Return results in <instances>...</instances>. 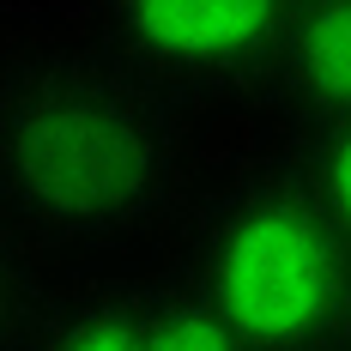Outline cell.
Segmentation results:
<instances>
[{"mask_svg":"<svg viewBox=\"0 0 351 351\" xmlns=\"http://www.w3.org/2000/svg\"><path fill=\"white\" fill-rule=\"evenodd\" d=\"M182 188V115L121 55L67 49L0 79V200L61 243H128Z\"/></svg>","mask_w":351,"mask_h":351,"instance_id":"1","label":"cell"},{"mask_svg":"<svg viewBox=\"0 0 351 351\" xmlns=\"http://www.w3.org/2000/svg\"><path fill=\"white\" fill-rule=\"evenodd\" d=\"M188 279L254 351H339L346 339L351 243L291 158L243 170L206 200L188 243Z\"/></svg>","mask_w":351,"mask_h":351,"instance_id":"2","label":"cell"},{"mask_svg":"<svg viewBox=\"0 0 351 351\" xmlns=\"http://www.w3.org/2000/svg\"><path fill=\"white\" fill-rule=\"evenodd\" d=\"M109 43L164 91L248 85L273 73L297 0H97Z\"/></svg>","mask_w":351,"mask_h":351,"instance_id":"3","label":"cell"},{"mask_svg":"<svg viewBox=\"0 0 351 351\" xmlns=\"http://www.w3.org/2000/svg\"><path fill=\"white\" fill-rule=\"evenodd\" d=\"M267 85L297 115H351V0L297 6Z\"/></svg>","mask_w":351,"mask_h":351,"instance_id":"4","label":"cell"},{"mask_svg":"<svg viewBox=\"0 0 351 351\" xmlns=\"http://www.w3.org/2000/svg\"><path fill=\"white\" fill-rule=\"evenodd\" d=\"M19 351H145V285L79 279L36 303Z\"/></svg>","mask_w":351,"mask_h":351,"instance_id":"5","label":"cell"},{"mask_svg":"<svg viewBox=\"0 0 351 351\" xmlns=\"http://www.w3.org/2000/svg\"><path fill=\"white\" fill-rule=\"evenodd\" d=\"M145 351H254L188 273L145 285Z\"/></svg>","mask_w":351,"mask_h":351,"instance_id":"6","label":"cell"},{"mask_svg":"<svg viewBox=\"0 0 351 351\" xmlns=\"http://www.w3.org/2000/svg\"><path fill=\"white\" fill-rule=\"evenodd\" d=\"M291 170L309 182L333 230L351 243V115H303Z\"/></svg>","mask_w":351,"mask_h":351,"instance_id":"7","label":"cell"},{"mask_svg":"<svg viewBox=\"0 0 351 351\" xmlns=\"http://www.w3.org/2000/svg\"><path fill=\"white\" fill-rule=\"evenodd\" d=\"M36 303H43V297H36L31 261H25V248L12 243V230L0 224V351H19V346H25Z\"/></svg>","mask_w":351,"mask_h":351,"instance_id":"8","label":"cell"},{"mask_svg":"<svg viewBox=\"0 0 351 351\" xmlns=\"http://www.w3.org/2000/svg\"><path fill=\"white\" fill-rule=\"evenodd\" d=\"M339 351H351V321H346V339H339Z\"/></svg>","mask_w":351,"mask_h":351,"instance_id":"9","label":"cell"},{"mask_svg":"<svg viewBox=\"0 0 351 351\" xmlns=\"http://www.w3.org/2000/svg\"><path fill=\"white\" fill-rule=\"evenodd\" d=\"M297 6H315V0H297Z\"/></svg>","mask_w":351,"mask_h":351,"instance_id":"10","label":"cell"}]
</instances>
